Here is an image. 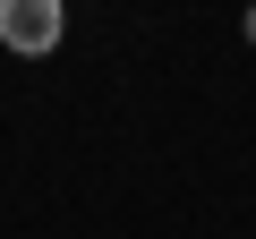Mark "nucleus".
Here are the masks:
<instances>
[{
  "label": "nucleus",
  "instance_id": "1",
  "mask_svg": "<svg viewBox=\"0 0 256 239\" xmlns=\"http://www.w3.org/2000/svg\"><path fill=\"white\" fill-rule=\"evenodd\" d=\"M60 0H0V43L9 52H52L60 43Z\"/></svg>",
  "mask_w": 256,
  "mask_h": 239
},
{
  "label": "nucleus",
  "instance_id": "2",
  "mask_svg": "<svg viewBox=\"0 0 256 239\" xmlns=\"http://www.w3.org/2000/svg\"><path fill=\"white\" fill-rule=\"evenodd\" d=\"M248 43H256V9H248Z\"/></svg>",
  "mask_w": 256,
  "mask_h": 239
}]
</instances>
